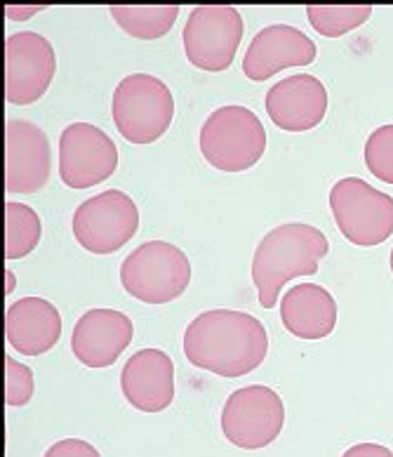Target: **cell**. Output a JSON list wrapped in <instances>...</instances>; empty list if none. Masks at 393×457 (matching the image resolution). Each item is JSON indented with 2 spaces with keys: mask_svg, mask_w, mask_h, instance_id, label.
Segmentation results:
<instances>
[{
  "mask_svg": "<svg viewBox=\"0 0 393 457\" xmlns=\"http://www.w3.org/2000/svg\"><path fill=\"white\" fill-rule=\"evenodd\" d=\"M5 337L24 356H40L61 337V314L45 297H21L5 312Z\"/></svg>",
  "mask_w": 393,
  "mask_h": 457,
  "instance_id": "17",
  "label": "cell"
},
{
  "mask_svg": "<svg viewBox=\"0 0 393 457\" xmlns=\"http://www.w3.org/2000/svg\"><path fill=\"white\" fill-rule=\"evenodd\" d=\"M328 253V236L311 224L288 222L271 228L252 255V281L259 304L275 307L282 286L297 276L318 274V262Z\"/></svg>",
  "mask_w": 393,
  "mask_h": 457,
  "instance_id": "2",
  "label": "cell"
},
{
  "mask_svg": "<svg viewBox=\"0 0 393 457\" xmlns=\"http://www.w3.org/2000/svg\"><path fill=\"white\" fill-rule=\"evenodd\" d=\"M53 170L50 139L31 120H5V191L36 194L47 184Z\"/></svg>",
  "mask_w": 393,
  "mask_h": 457,
  "instance_id": "12",
  "label": "cell"
},
{
  "mask_svg": "<svg viewBox=\"0 0 393 457\" xmlns=\"http://www.w3.org/2000/svg\"><path fill=\"white\" fill-rule=\"evenodd\" d=\"M76 241L94 255H111L120 250L139 228L137 203L125 191L106 189L83 201L73 212Z\"/></svg>",
  "mask_w": 393,
  "mask_h": 457,
  "instance_id": "7",
  "label": "cell"
},
{
  "mask_svg": "<svg viewBox=\"0 0 393 457\" xmlns=\"http://www.w3.org/2000/svg\"><path fill=\"white\" fill-rule=\"evenodd\" d=\"M264 104L275 128L307 132L321 125L328 113V90L311 73H295L274 83Z\"/></svg>",
  "mask_w": 393,
  "mask_h": 457,
  "instance_id": "15",
  "label": "cell"
},
{
  "mask_svg": "<svg viewBox=\"0 0 393 457\" xmlns=\"http://www.w3.org/2000/svg\"><path fill=\"white\" fill-rule=\"evenodd\" d=\"M367 170L381 182L393 184V123L381 125L370 132L363 149Z\"/></svg>",
  "mask_w": 393,
  "mask_h": 457,
  "instance_id": "22",
  "label": "cell"
},
{
  "mask_svg": "<svg viewBox=\"0 0 393 457\" xmlns=\"http://www.w3.org/2000/svg\"><path fill=\"white\" fill-rule=\"evenodd\" d=\"M307 17L325 38H340L373 17V5H307Z\"/></svg>",
  "mask_w": 393,
  "mask_h": 457,
  "instance_id": "21",
  "label": "cell"
},
{
  "mask_svg": "<svg viewBox=\"0 0 393 457\" xmlns=\"http://www.w3.org/2000/svg\"><path fill=\"white\" fill-rule=\"evenodd\" d=\"M43 236L38 212L27 203H5V260L31 255Z\"/></svg>",
  "mask_w": 393,
  "mask_h": 457,
  "instance_id": "20",
  "label": "cell"
},
{
  "mask_svg": "<svg viewBox=\"0 0 393 457\" xmlns=\"http://www.w3.org/2000/svg\"><path fill=\"white\" fill-rule=\"evenodd\" d=\"M318 47L302 29L290 24H269L255 33L242 57V73L255 83L269 80L288 66L314 64Z\"/></svg>",
  "mask_w": 393,
  "mask_h": 457,
  "instance_id": "13",
  "label": "cell"
},
{
  "mask_svg": "<svg viewBox=\"0 0 393 457\" xmlns=\"http://www.w3.org/2000/svg\"><path fill=\"white\" fill-rule=\"evenodd\" d=\"M389 264H391V271H393V250H391V257H389Z\"/></svg>",
  "mask_w": 393,
  "mask_h": 457,
  "instance_id": "28",
  "label": "cell"
},
{
  "mask_svg": "<svg viewBox=\"0 0 393 457\" xmlns=\"http://www.w3.org/2000/svg\"><path fill=\"white\" fill-rule=\"evenodd\" d=\"M109 12L125 33L139 40H156L170 33L179 5H111Z\"/></svg>",
  "mask_w": 393,
  "mask_h": 457,
  "instance_id": "19",
  "label": "cell"
},
{
  "mask_svg": "<svg viewBox=\"0 0 393 457\" xmlns=\"http://www.w3.org/2000/svg\"><path fill=\"white\" fill-rule=\"evenodd\" d=\"M57 73V53L38 31L10 33L5 40V99L14 106L38 102Z\"/></svg>",
  "mask_w": 393,
  "mask_h": 457,
  "instance_id": "10",
  "label": "cell"
},
{
  "mask_svg": "<svg viewBox=\"0 0 393 457\" xmlns=\"http://www.w3.org/2000/svg\"><path fill=\"white\" fill-rule=\"evenodd\" d=\"M111 116L130 144H151L170 130L175 97L165 80L151 73H130L113 90Z\"/></svg>",
  "mask_w": 393,
  "mask_h": 457,
  "instance_id": "4",
  "label": "cell"
},
{
  "mask_svg": "<svg viewBox=\"0 0 393 457\" xmlns=\"http://www.w3.org/2000/svg\"><path fill=\"white\" fill-rule=\"evenodd\" d=\"M135 326L119 309L94 307L76 320L71 333L73 356L87 368H109L130 346Z\"/></svg>",
  "mask_w": 393,
  "mask_h": 457,
  "instance_id": "14",
  "label": "cell"
},
{
  "mask_svg": "<svg viewBox=\"0 0 393 457\" xmlns=\"http://www.w3.org/2000/svg\"><path fill=\"white\" fill-rule=\"evenodd\" d=\"M341 457H393V453L380 444H356Z\"/></svg>",
  "mask_w": 393,
  "mask_h": 457,
  "instance_id": "25",
  "label": "cell"
},
{
  "mask_svg": "<svg viewBox=\"0 0 393 457\" xmlns=\"http://www.w3.org/2000/svg\"><path fill=\"white\" fill-rule=\"evenodd\" d=\"M269 335L259 319L238 309H210L184 330V356L219 378H242L262 366Z\"/></svg>",
  "mask_w": 393,
  "mask_h": 457,
  "instance_id": "1",
  "label": "cell"
},
{
  "mask_svg": "<svg viewBox=\"0 0 393 457\" xmlns=\"http://www.w3.org/2000/svg\"><path fill=\"white\" fill-rule=\"evenodd\" d=\"M17 287V278H14L12 269H5V295H12Z\"/></svg>",
  "mask_w": 393,
  "mask_h": 457,
  "instance_id": "27",
  "label": "cell"
},
{
  "mask_svg": "<svg viewBox=\"0 0 393 457\" xmlns=\"http://www.w3.org/2000/svg\"><path fill=\"white\" fill-rule=\"evenodd\" d=\"M125 401L142 412H163L175 401V363L163 349H139L120 372Z\"/></svg>",
  "mask_w": 393,
  "mask_h": 457,
  "instance_id": "16",
  "label": "cell"
},
{
  "mask_svg": "<svg viewBox=\"0 0 393 457\" xmlns=\"http://www.w3.org/2000/svg\"><path fill=\"white\" fill-rule=\"evenodd\" d=\"M285 405L278 392L264 385L241 386L222 408V431L242 451H259L281 436Z\"/></svg>",
  "mask_w": 393,
  "mask_h": 457,
  "instance_id": "8",
  "label": "cell"
},
{
  "mask_svg": "<svg viewBox=\"0 0 393 457\" xmlns=\"http://www.w3.org/2000/svg\"><path fill=\"white\" fill-rule=\"evenodd\" d=\"M119 168V146L102 128L71 123L60 137V177L71 189H90L106 182Z\"/></svg>",
  "mask_w": 393,
  "mask_h": 457,
  "instance_id": "11",
  "label": "cell"
},
{
  "mask_svg": "<svg viewBox=\"0 0 393 457\" xmlns=\"http://www.w3.org/2000/svg\"><path fill=\"white\" fill-rule=\"evenodd\" d=\"M45 457H102V453L83 438H61L47 448Z\"/></svg>",
  "mask_w": 393,
  "mask_h": 457,
  "instance_id": "24",
  "label": "cell"
},
{
  "mask_svg": "<svg viewBox=\"0 0 393 457\" xmlns=\"http://www.w3.org/2000/svg\"><path fill=\"white\" fill-rule=\"evenodd\" d=\"M198 146L205 161L222 172H242L259 163L266 151V130L255 112L224 104L205 118Z\"/></svg>",
  "mask_w": 393,
  "mask_h": 457,
  "instance_id": "3",
  "label": "cell"
},
{
  "mask_svg": "<svg viewBox=\"0 0 393 457\" xmlns=\"http://www.w3.org/2000/svg\"><path fill=\"white\" fill-rule=\"evenodd\" d=\"M242 17L233 5H198L184 24L182 43L191 64L203 71H226L242 38Z\"/></svg>",
  "mask_w": 393,
  "mask_h": 457,
  "instance_id": "9",
  "label": "cell"
},
{
  "mask_svg": "<svg viewBox=\"0 0 393 457\" xmlns=\"http://www.w3.org/2000/svg\"><path fill=\"white\" fill-rule=\"evenodd\" d=\"M281 320L299 340H323L337 326V302L328 287L299 283L282 295Z\"/></svg>",
  "mask_w": 393,
  "mask_h": 457,
  "instance_id": "18",
  "label": "cell"
},
{
  "mask_svg": "<svg viewBox=\"0 0 393 457\" xmlns=\"http://www.w3.org/2000/svg\"><path fill=\"white\" fill-rule=\"evenodd\" d=\"M33 392H36V379H33L31 368L5 353V403L10 408L27 405Z\"/></svg>",
  "mask_w": 393,
  "mask_h": 457,
  "instance_id": "23",
  "label": "cell"
},
{
  "mask_svg": "<svg viewBox=\"0 0 393 457\" xmlns=\"http://www.w3.org/2000/svg\"><path fill=\"white\" fill-rule=\"evenodd\" d=\"M191 260L168 241H146L120 264L125 293L146 304H168L182 297L191 283Z\"/></svg>",
  "mask_w": 393,
  "mask_h": 457,
  "instance_id": "5",
  "label": "cell"
},
{
  "mask_svg": "<svg viewBox=\"0 0 393 457\" xmlns=\"http://www.w3.org/2000/svg\"><path fill=\"white\" fill-rule=\"evenodd\" d=\"M330 210L341 236L361 248H373L393 236V196L361 177H344L330 189Z\"/></svg>",
  "mask_w": 393,
  "mask_h": 457,
  "instance_id": "6",
  "label": "cell"
},
{
  "mask_svg": "<svg viewBox=\"0 0 393 457\" xmlns=\"http://www.w3.org/2000/svg\"><path fill=\"white\" fill-rule=\"evenodd\" d=\"M47 5H33V7H17V5H5V17L10 20H29L36 12H43Z\"/></svg>",
  "mask_w": 393,
  "mask_h": 457,
  "instance_id": "26",
  "label": "cell"
}]
</instances>
